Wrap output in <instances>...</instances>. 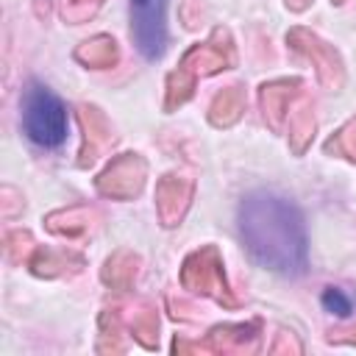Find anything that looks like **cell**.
Instances as JSON below:
<instances>
[{
	"label": "cell",
	"mask_w": 356,
	"mask_h": 356,
	"mask_svg": "<svg viewBox=\"0 0 356 356\" xmlns=\"http://www.w3.org/2000/svg\"><path fill=\"white\" fill-rule=\"evenodd\" d=\"M320 300H323V309L331 312V314H337V317H350V312H353V303H350V298L342 289L328 286Z\"/></svg>",
	"instance_id": "4"
},
{
	"label": "cell",
	"mask_w": 356,
	"mask_h": 356,
	"mask_svg": "<svg viewBox=\"0 0 356 356\" xmlns=\"http://www.w3.org/2000/svg\"><path fill=\"white\" fill-rule=\"evenodd\" d=\"M19 125L28 142L44 150H56L67 142L70 134L67 106L50 86H44L42 81H31L22 92Z\"/></svg>",
	"instance_id": "2"
},
{
	"label": "cell",
	"mask_w": 356,
	"mask_h": 356,
	"mask_svg": "<svg viewBox=\"0 0 356 356\" xmlns=\"http://www.w3.org/2000/svg\"><path fill=\"white\" fill-rule=\"evenodd\" d=\"M236 228L256 264L284 278L309 270V231L303 211L273 189H253L239 200Z\"/></svg>",
	"instance_id": "1"
},
{
	"label": "cell",
	"mask_w": 356,
	"mask_h": 356,
	"mask_svg": "<svg viewBox=\"0 0 356 356\" xmlns=\"http://www.w3.org/2000/svg\"><path fill=\"white\" fill-rule=\"evenodd\" d=\"M167 3L170 0H131V39L147 61L161 58L167 50Z\"/></svg>",
	"instance_id": "3"
}]
</instances>
